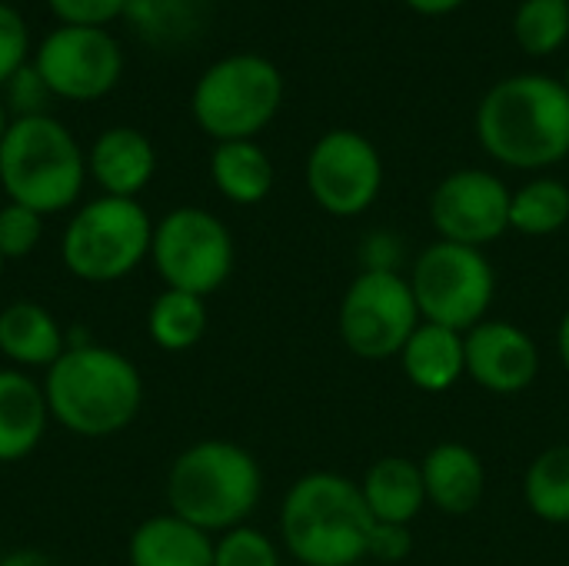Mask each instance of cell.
<instances>
[{"label": "cell", "mask_w": 569, "mask_h": 566, "mask_svg": "<svg viewBox=\"0 0 569 566\" xmlns=\"http://www.w3.org/2000/svg\"><path fill=\"white\" fill-rule=\"evenodd\" d=\"M130 566H213V540L200 527L160 514L133 530Z\"/></svg>", "instance_id": "ffe728a7"}, {"label": "cell", "mask_w": 569, "mask_h": 566, "mask_svg": "<svg viewBox=\"0 0 569 566\" xmlns=\"http://www.w3.org/2000/svg\"><path fill=\"white\" fill-rule=\"evenodd\" d=\"M263 494V474L250 450L230 440H200L187 447L167 477L170 514L203 534L243 527Z\"/></svg>", "instance_id": "277c9868"}, {"label": "cell", "mask_w": 569, "mask_h": 566, "mask_svg": "<svg viewBox=\"0 0 569 566\" xmlns=\"http://www.w3.org/2000/svg\"><path fill=\"white\" fill-rule=\"evenodd\" d=\"M147 330H150L153 344L170 350V354L197 347L203 340V334H207V304H203V297L167 287L150 307Z\"/></svg>", "instance_id": "603a6c76"}, {"label": "cell", "mask_w": 569, "mask_h": 566, "mask_svg": "<svg viewBox=\"0 0 569 566\" xmlns=\"http://www.w3.org/2000/svg\"><path fill=\"white\" fill-rule=\"evenodd\" d=\"M283 77L257 53H233L217 60L193 87V117L203 133L227 140H250L280 110Z\"/></svg>", "instance_id": "52a82bcc"}, {"label": "cell", "mask_w": 569, "mask_h": 566, "mask_svg": "<svg viewBox=\"0 0 569 566\" xmlns=\"http://www.w3.org/2000/svg\"><path fill=\"white\" fill-rule=\"evenodd\" d=\"M467 377L490 394H520L540 374V350L510 320H483L463 334Z\"/></svg>", "instance_id": "5bb4252c"}, {"label": "cell", "mask_w": 569, "mask_h": 566, "mask_svg": "<svg viewBox=\"0 0 569 566\" xmlns=\"http://www.w3.org/2000/svg\"><path fill=\"white\" fill-rule=\"evenodd\" d=\"M7 90H10V107L17 110V117H37L43 110V97H50L37 67H27V63L7 80Z\"/></svg>", "instance_id": "4dcf8cb0"}, {"label": "cell", "mask_w": 569, "mask_h": 566, "mask_svg": "<svg viewBox=\"0 0 569 566\" xmlns=\"http://www.w3.org/2000/svg\"><path fill=\"white\" fill-rule=\"evenodd\" d=\"M63 27H103L120 17L130 0H47Z\"/></svg>", "instance_id": "f546056e"}, {"label": "cell", "mask_w": 569, "mask_h": 566, "mask_svg": "<svg viewBox=\"0 0 569 566\" xmlns=\"http://www.w3.org/2000/svg\"><path fill=\"white\" fill-rule=\"evenodd\" d=\"M27 47H30V33L23 17L10 3H0V83H7L23 67Z\"/></svg>", "instance_id": "f1b7e54d"}, {"label": "cell", "mask_w": 569, "mask_h": 566, "mask_svg": "<svg viewBox=\"0 0 569 566\" xmlns=\"http://www.w3.org/2000/svg\"><path fill=\"white\" fill-rule=\"evenodd\" d=\"M423 324L410 280L400 270H363L350 280L340 304V337L353 357H400Z\"/></svg>", "instance_id": "9c48e42d"}, {"label": "cell", "mask_w": 569, "mask_h": 566, "mask_svg": "<svg viewBox=\"0 0 569 566\" xmlns=\"http://www.w3.org/2000/svg\"><path fill=\"white\" fill-rule=\"evenodd\" d=\"M40 80L63 100H100L123 70V53L103 27H57L33 60Z\"/></svg>", "instance_id": "8fae6325"}, {"label": "cell", "mask_w": 569, "mask_h": 566, "mask_svg": "<svg viewBox=\"0 0 569 566\" xmlns=\"http://www.w3.org/2000/svg\"><path fill=\"white\" fill-rule=\"evenodd\" d=\"M83 153L70 130L47 113L17 117L0 143V183L10 203L40 217L67 210L83 187Z\"/></svg>", "instance_id": "5b68a950"}, {"label": "cell", "mask_w": 569, "mask_h": 566, "mask_svg": "<svg viewBox=\"0 0 569 566\" xmlns=\"http://www.w3.org/2000/svg\"><path fill=\"white\" fill-rule=\"evenodd\" d=\"M210 173L217 190L233 203H260L273 187V163L253 140L217 143Z\"/></svg>", "instance_id": "7402d4cb"}, {"label": "cell", "mask_w": 569, "mask_h": 566, "mask_svg": "<svg viewBox=\"0 0 569 566\" xmlns=\"http://www.w3.org/2000/svg\"><path fill=\"white\" fill-rule=\"evenodd\" d=\"M483 150L517 170H540L569 153L567 83L523 73L497 83L477 110Z\"/></svg>", "instance_id": "6da1fadb"}, {"label": "cell", "mask_w": 569, "mask_h": 566, "mask_svg": "<svg viewBox=\"0 0 569 566\" xmlns=\"http://www.w3.org/2000/svg\"><path fill=\"white\" fill-rule=\"evenodd\" d=\"M510 190L490 170H457L430 197V220L440 240L483 247L510 230Z\"/></svg>", "instance_id": "4fadbf2b"}, {"label": "cell", "mask_w": 569, "mask_h": 566, "mask_svg": "<svg viewBox=\"0 0 569 566\" xmlns=\"http://www.w3.org/2000/svg\"><path fill=\"white\" fill-rule=\"evenodd\" d=\"M567 90H569V70H567Z\"/></svg>", "instance_id": "74e56055"}, {"label": "cell", "mask_w": 569, "mask_h": 566, "mask_svg": "<svg viewBox=\"0 0 569 566\" xmlns=\"http://www.w3.org/2000/svg\"><path fill=\"white\" fill-rule=\"evenodd\" d=\"M213 566H280V557L267 534L233 527L213 544Z\"/></svg>", "instance_id": "4316f807"}, {"label": "cell", "mask_w": 569, "mask_h": 566, "mask_svg": "<svg viewBox=\"0 0 569 566\" xmlns=\"http://www.w3.org/2000/svg\"><path fill=\"white\" fill-rule=\"evenodd\" d=\"M360 494L377 524H397V527H410L427 504L420 464L397 454L370 464V470L360 480Z\"/></svg>", "instance_id": "e0dca14e"}, {"label": "cell", "mask_w": 569, "mask_h": 566, "mask_svg": "<svg viewBox=\"0 0 569 566\" xmlns=\"http://www.w3.org/2000/svg\"><path fill=\"white\" fill-rule=\"evenodd\" d=\"M150 257L170 290L207 297L233 270V237L210 210L180 207L153 227Z\"/></svg>", "instance_id": "30bf717a"}, {"label": "cell", "mask_w": 569, "mask_h": 566, "mask_svg": "<svg viewBox=\"0 0 569 566\" xmlns=\"http://www.w3.org/2000/svg\"><path fill=\"white\" fill-rule=\"evenodd\" d=\"M7 130H10V120H7V107L0 103V143H3V137H7Z\"/></svg>", "instance_id": "d590c367"}, {"label": "cell", "mask_w": 569, "mask_h": 566, "mask_svg": "<svg viewBox=\"0 0 569 566\" xmlns=\"http://www.w3.org/2000/svg\"><path fill=\"white\" fill-rule=\"evenodd\" d=\"M413 540H410V527H397V524H377L373 537H370V554L367 557H380L387 564H400L410 554Z\"/></svg>", "instance_id": "1f68e13d"}, {"label": "cell", "mask_w": 569, "mask_h": 566, "mask_svg": "<svg viewBox=\"0 0 569 566\" xmlns=\"http://www.w3.org/2000/svg\"><path fill=\"white\" fill-rule=\"evenodd\" d=\"M523 497L533 517L547 524H569V444L543 450L530 464Z\"/></svg>", "instance_id": "cb8c5ba5"}, {"label": "cell", "mask_w": 569, "mask_h": 566, "mask_svg": "<svg viewBox=\"0 0 569 566\" xmlns=\"http://www.w3.org/2000/svg\"><path fill=\"white\" fill-rule=\"evenodd\" d=\"M407 280L423 324H440L460 334L487 320L497 290V274L483 250L450 240L430 244L413 260Z\"/></svg>", "instance_id": "ba28073f"}, {"label": "cell", "mask_w": 569, "mask_h": 566, "mask_svg": "<svg viewBox=\"0 0 569 566\" xmlns=\"http://www.w3.org/2000/svg\"><path fill=\"white\" fill-rule=\"evenodd\" d=\"M153 224L130 197H100L77 210L63 230V267L87 284H113L150 254Z\"/></svg>", "instance_id": "8992f818"}, {"label": "cell", "mask_w": 569, "mask_h": 566, "mask_svg": "<svg viewBox=\"0 0 569 566\" xmlns=\"http://www.w3.org/2000/svg\"><path fill=\"white\" fill-rule=\"evenodd\" d=\"M373 527L360 484L343 474H307L283 497L280 534L300 564L353 566L370 554Z\"/></svg>", "instance_id": "3957f363"}, {"label": "cell", "mask_w": 569, "mask_h": 566, "mask_svg": "<svg viewBox=\"0 0 569 566\" xmlns=\"http://www.w3.org/2000/svg\"><path fill=\"white\" fill-rule=\"evenodd\" d=\"M423 487H427V504L443 510L447 517H467L480 507L483 490H487V470L477 450L467 444H437L423 464Z\"/></svg>", "instance_id": "9a60e30c"}, {"label": "cell", "mask_w": 569, "mask_h": 566, "mask_svg": "<svg viewBox=\"0 0 569 566\" xmlns=\"http://www.w3.org/2000/svg\"><path fill=\"white\" fill-rule=\"evenodd\" d=\"M63 334L50 310L20 300L0 314V354L20 367H53L63 354Z\"/></svg>", "instance_id": "44dd1931"}, {"label": "cell", "mask_w": 569, "mask_h": 566, "mask_svg": "<svg viewBox=\"0 0 569 566\" xmlns=\"http://www.w3.org/2000/svg\"><path fill=\"white\" fill-rule=\"evenodd\" d=\"M569 220V187L553 180V177H540L530 180L527 187H520L510 197V227L527 234V237H547L557 234Z\"/></svg>", "instance_id": "d4e9b609"}, {"label": "cell", "mask_w": 569, "mask_h": 566, "mask_svg": "<svg viewBox=\"0 0 569 566\" xmlns=\"http://www.w3.org/2000/svg\"><path fill=\"white\" fill-rule=\"evenodd\" d=\"M43 237V217L30 207L7 203L0 207V254L3 260H17L37 250Z\"/></svg>", "instance_id": "83f0119b"}, {"label": "cell", "mask_w": 569, "mask_h": 566, "mask_svg": "<svg viewBox=\"0 0 569 566\" xmlns=\"http://www.w3.org/2000/svg\"><path fill=\"white\" fill-rule=\"evenodd\" d=\"M0 274H3V254H0Z\"/></svg>", "instance_id": "8d00e7d4"}, {"label": "cell", "mask_w": 569, "mask_h": 566, "mask_svg": "<svg viewBox=\"0 0 569 566\" xmlns=\"http://www.w3.org/2000/svg\"><path fill=\"white\" fill-rule=\"evenodd\" d=\"M0 566H57L47 554L40 550H13L7 557H0Z\"/></svg>", "instance_id": "d6a6232c"}, {"label": "cell", "mask_w": 569, "mask_h": 566, "mask_svg": "<svg viewBox=\"0 0 569 566\" xmlns=\"http://www.w3.org/2000/svg\"><path fill=\"white\" fill-rule=\"evenodd\" d=\"M307 187L327 214L357 217L383 187V160L363 133L330 130L310 150Z\"/></svg>", "instance_id": "7c38bea8"}, {"label": "cell", "mask_w": 569, "mask_h": 566, "mask_svg": "<svg viewBox=\"0 0 569 566\" xmlns=\"http://www.w3.org/2000/svg\"><path fill=\"white\" fill-rule=\"evenodd\" d=\"M407 3L420 13H447V10L460 7L463 0H407Z\"/></svg>", "instance_id": "836d02e7"}, {"label": "cell", "mask_w": 569, "mask_h": 566, "mask_svg": "<svg viewBox=\"0 0 569 566\" xmlns=\"http://www.w3.org/2000/svg\"><path fill=\"white\" fill-rule=\"evenodd\" d=\"M43 397L50 417L77 437H113L133 424L143 404L137 367L97 344H77L57 357Z\"/></svg>", "instance_id": "7a4b0ae2"}, {"label": "cell", "mask_w": 569, "mask_h": 566, "mask_svg": "<svg viewBox=\"0 0 569 566\" xmlns=\"http://www.w3.org/2000/svg\"><path fill=\"white\" fill-rule=\"evenodd\" d=\"M400 364L413 387L427 394H443L467 374L463 334L440 324H420L400 350Z\"/></svg>", "instance_id": "d6986e66"}, {"label": "cell", "mask_w": 569, "mask_h": 566, "mask_svg": "<svg viewBox=\"0 0 569 566\" xmlns=\"http://www.w3.org/2000/svg\"><path fill=\"white\" fill-rule=\"evenodd\" d=\"M87 167H90L93 180L107 190V197L133 200L150 183V177L157 170V150L140 130L113 127L93 140Z\"/></svg>", "instance_id": "2e32d148"}, {"label": "cell", "mask_w": 569, "mask_h": 566, "mask_svg": "<svg viewBox=\"0 0 569 566\" xmlns=\"http://www.w3.org/2000/svg\"><path fill=\"white\" fill-rule=\"evenodd\" d=\"M513 30L527 53H553L569 33V0H523Z\"/></svg>", "instance_id": "484cf974"}, {"label": "cell", "mask_w": 569, "mask_h": 566, "mask_svg": "<svg viewBox=\"0 0 569 566\" xmlns=\"http://www.w3.org/2000/svg\"><path fill=\"white\" fill-rule=\"evenodd\" d=\"M47 397L20 370H0V464H17L33 454L47 430Z\"/></svg>", "instance_id": "ac0fdd59"}, {"label": "cell", "mask_w": 569, "mask_h": 566, "mask_svg": "<svg viewBox=\"0 0 569 566\" xmlns=\"http://www.w3.org/2000/svg\"><path fill=\"white\" fill-rule=\"evenodd\" d=\"M557 350H560V360H563V367H567L569 374V310L563 314L560 330H557Z\"/></svg>", "instance_id": "e575fe53"}]
</instances>
